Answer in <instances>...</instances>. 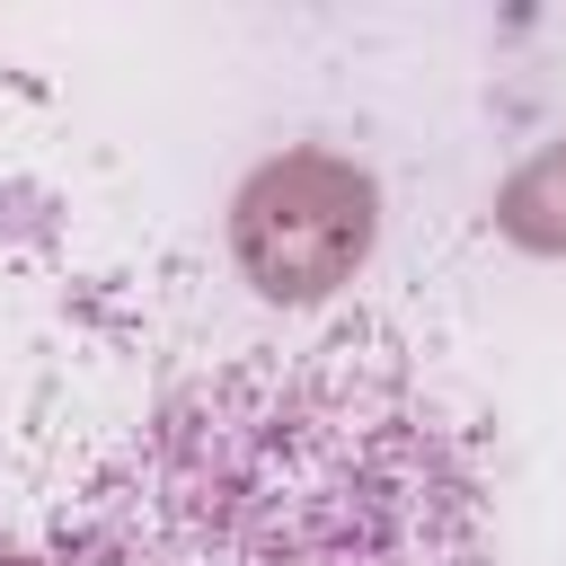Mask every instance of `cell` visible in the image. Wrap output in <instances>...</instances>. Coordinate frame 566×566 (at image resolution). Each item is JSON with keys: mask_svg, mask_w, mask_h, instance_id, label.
Returning a JSON list of instances; mask_svg holds the SVG:
<instances>
[{"mask_svg": "<svg viewBox=\"0 0 566 566\" xmlns=\"http://www.w3.org/2000/svg\"><path fill=\"white\" fill-rule=\"evenodd\" d=\"M62 566H486L469 442L380 345L239 354L62 513Z\"/></svg>", "mask_w": 566, "mask_h": 566, "instance_id": "cell-1", "label": "cell"}]
</instances>
